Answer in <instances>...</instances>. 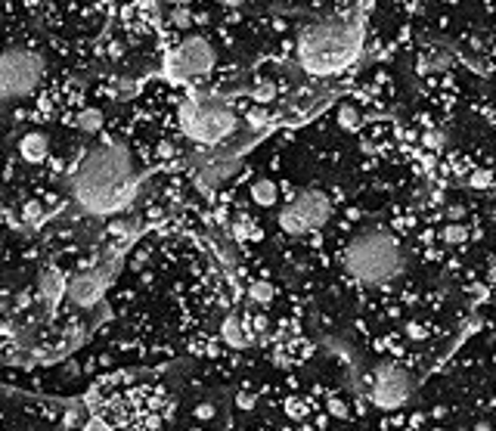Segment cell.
I'll list each match as a JSON object with an SVG mask.
<instances>
[{
    "mask_svg": "<svg viewBox=\"0 0 496 431\" xmlns=\"http://www.w3.org/2000/svg\"><path fill=\"white\" fill-rule=\"evenodd\" d=\"M69 189L75 202L90 214L118 211L134 196V168L130 152L121 143H99L81 158L69 177Z\"/></svg>",
    "mask_w": 496,
    "mask_h": 431,
    "instance_id": "6da1fadb",
    "label": "cell"
},
{
    "mask_svg": "<svg viewBox=\"0 0 496 431\" xmlns=\"http://www.w3.org/2000/svg\"><path fill=\"white\" fill-rule=\"evenodd\" d=\"M339 267L357 291H388L407 273V251L391 230L366 227L341 245Z\"/></svg>",
    "mask_w": 496,
    "mask_h": 431,
    "instance_id": "7a4b0ae2",
    "label": "cell"
},
{
    "mask_svg": "<svg viewBox=\"0 0 496 431\" xmlns=\"http://www.w3.org/2000/svg\"><path fill=\"white\" fill-rule=\"evenodd\" d=\"M357 50H360V28L357 22H345V19L314 22L298 37V62L314 78H329L348 69Z\"/></svg>",
    "mask_w": 496,
    "mask_h": 431,
    "instance_id": "3957f363",
    "label": "cell"
},
{
    "mask_svg": "<svg viewBox=\"0 0 496 431\" xmlns=\"http://www.w3.org/2000/svg\"><path fill=\"white\" fill-rule=\"evenodd\" d=\"M177 121L187 140L198 146H217L236 130V112L230 109L227 99L196 90L180 103Z\"/></svg>",
    "mask_w": 496,
    "mask_h": 431,
    "instance_id": "277c9868",
    "label": "cell"
},
{
    "mask_svg": "<svg viewBox=\"0 0 496 431\" xmlns=\"http://www.w3.org/2000/svg\"><path fill=\"white\" fill-rule=\"evenodd\" d=\"M335 211V202L326 189L320 187H307L301 192H295L292 198L286 202V208L280 211V233L292 236V239H301V236L320 233L323 227L329 223Z\"/></svg>",
    "mask_w": 496,
    "mask_h": 431,
    "instance_id": "5b68a950",
    "label": "cell"
},
{
    "mask_svg": "<svg viewBox=\"0 0 496 431\" xmlns=\"http://www.w3.org/2000/svg\"><path fill=\"white\" fill-rule=\"evenodd\" d=\"M416 391V379L403 363L385 360L366 373V400L379 413H400Z\"/></svg>",
    "mask_w": 496,
    "mask_h": 431,
    "instance_id": "8992f818",
    "label": "cell"
},
{
    "mask_svg": "<svg viewBox=\"0 0 496 431\" xmlns=\"http://www.w3.org/2000/svg\"><path fill=\"white\" fill-rule=\"evenodd\" d=\"M44 56L31 47H12L0 53V99L28 96L44 78Z\"/></svg>",
    "mask_w": 496,
    "mask_h": 431,
    "instance_id": "52a82bcc",
    "label": "cell"
},
{
    "mask_svg": "<svg viewBox=\"0 0 496 431\" xmlns=\"http://www.w3.org/2000/svg\"><path fill=\"white\" fill-rule=\"evenodd\" d=\"M214 62H217V53L205 37H187V41L177 44L164 56V69H168V75L174 81H189V78L211 75Z\"/></svg>",
    "mask_w": 496,
    "mask_h": 431,
    "instance_id": "ba28073f",
    "label": "cell"
},
{
    "mask_svg": "<svg viewBox=\"0 0 496 431\" xmlns=\"http://www.w3.org/2000/svg\"><path fill=\"white\" fill-rule=\"evenodd\" d=\"M109 276H112V270H105V264L103 267H96V270H90V273H81V276H75V280L69 282V301L71 304H81V307H90V304H96L99 298H103V291L105 286H109Z\"/></svg>",
    "mask_w": 496,
    "mask_h": 431,
    "instance_id": "9c48e42d",
    "label": "cell"
},
{
    "mask_svg": "<svg viewBox=\"0 0 496 431\" xmlns=\"http://www.w3.org/2000/svg\"><path fill=\"white\" fill-rule=\"evenodd\" d=\"M221 341L227 344V348H233V350L251 348V344H255V338H251L248 326H246V316H242V314L223 316V323H221Z\"/></svg>",
    "mask_w": 496,
    "mask_h": 431,
    "instance_id": "30bf717a",
    "label": "cell"
},
{
    "mask_svg": "<svg viewBox=\"0 0 496 431\" xmlns=\"http://www.w3.org/2000/svg\"><path fill=\"white\" fill-rule=\"evenodd\" d=\"M19 155H22V162H28V164L47 162V155H50L47 137L44 134H25L22 140H19Z\"/></svg>",
    "mask_w": 496,
    "mask_h": 431,
    "instance_id": "8fae6325",
    "label": "cell"
},
{
    "mask_svg": "<svg viewBox=\"0 0 496 431\" xmlns=\"http://www.w3.org/2000/svg\"><path fill=\"white\" fill-rule=\"evenodd\" d=\"M248 198L257 208H273V205L280 202V187H276V180H270V177H257L248 187Z\"/></svg>",
    "mask_w": 496,
    "mask_h": 431,
    "instance_id": "7c38bea8",
    "label": "cell"
},
{
    "mask_svg": "<svg viewBox=\"0 0 496 431\" xmlns=\"http://www.w3.org/2000/svg\"><path fill=\"white\" fill-rule=\"evenodd\" d=\"M438 239L447 245V248H465L468 242H472V227H468L465 221H450L441 227Z\"/></svg>",
    "mask_w": 496,
    "mask_h": 431,
    "instance_id": "4fadbf2b",
    "label": "cell"
},
{
    "mask_svg": "<svg viewBox=\"0 0 496 431\" xmlns=\"http://www.w3.org/2000/svg\"><path fill=\"white\" fill-rule=\"evenodd\" d=\"M276 289L270 280H251L248 282V301L255 304V307H270V304L276 301Z\"/></svg>",
    "mask_w": 496,
    "mask_h": 431,
    "instance_id": "5bb4252c",
    "label": "cell"
},
{
    "mask_svg": "<svg viewBox=\"0 0 496 431\" xmlns=\"http://www.w3.org/2000/svg\"><path fill=\"white\" fill-rule=\"evenodd\" d=\"M335 121H339L341 130H348V134H357V130L363 128V112L357 109L354 103H341L339 109H335Z\"/></svg>",
    "mask_w": 496,
    "mask_h": 431,
    "instance_id": "9a60e30c",
    "label": "cell"
},
{
    "mask_svg": "<svg viewBox=\"0 0 496 431\" xmlns=\"http://www.w3.org/2000/svg\"><path fill=\"white\" fill-rule=\"evenodd\" d=\"M75 124L84 130V134H96V130H103V124H105V115L99 109H81L78 112V118H75Z\"/></svg>",
    "mask_w": 496,
    "mask_h": 431,
    "instance_id": "2e32d148",
    "label": "cell"
},
{
    "mask_svg": "<svg viewBox=\"0 0 496 431\" xmlns=\"http://www.w3.org/2000/svg\"><path fill=\"white\" fill-rule=\"evenodd\" d=\"M493 183H496V174L490 168H472V174H468V187H472L474 192L490 189Z\"/></svg>",
    "mask_w": 496,
    "mask_h": 431,
    "instance_id": "e0dca14e",
    "label": "cell"
},
{
    "mask_svg": "<svg viewBox=\"0 0 496 431\" xmlns=\"http://www.w3.org/2000/svg\"><path fill=\"white\" fill-rule=\"evenodd\" d=\"M251 96H255V103H257V105H267V103H273V99H276V84L264 78V81H257V84H255V90H251Z\"/></svg>",
    "mask_w": 496,
    "mask_h": 431,
    "instance_id": "ac0fdd59",
    "label": "cell"
},
{
    "mask_svg": "<svg viewBox=\"0 0 496 431\" xmlns=\"http://www.w3.org/2000/svg\"><path fill=\"white\" fill-rule=\"evenodd\" d=\"M255 403H257V394L251 388H242L239 394H236V407L246 409V413H248V409H255Z\"/></svg>",
    "mask_w": 496,
    "mask_h": 431,
    "instance_id": "d6986e66",
    "label": "cell"
},
{
    "mask_svg": "<svg viewBox=\"0 0 496 431\" xmlns=\"http://www.w3.org/2000/svg\"><path fill=\"white\" fill-rule=\"evenodd\" d=\"M81 431H115V428H112L109 422L103 419V416H90V419L84 422V428H81Z\"/></svg>",
    "mask_w": 496,
    "mask_h": 431,
    "instance_id": "ffe728a7",
    "label": "cell"
},
{
    "mask_svg": "<svg viewBox=\"0 0 496 431\" xmlns=\"http://www.w3.org/2000/svg\"><path fill=\"white\" fill-rule=\"evenodd\" d=\"M41 214H44L41 202H28V205H25V221H28V223H41Z\"/></svg>",
    "mask_w": 496,
    "mask_h": 431,
    "instance_id": "44dd1931",
    "label": "cell"
},
{
    "mask_svg": "<svg viewBox=\"0 0 496 431\" xmlns=\"http://www.w3.org/2000/svg\"><path fill=\"white\" fill-rule=\"evenodd\" d=\"M189 22H193V12H189L187 6H177V12H174V25H180V28H187Z\"/></svg>",
    "mask_w": 496,
    "mask_h": 431,
    "instance_id": "7402d4cb",
    "label": "cell"
},
{
    "mask_svg": "<svg viewBox=\"0 0 496 431\" xmlns=\"http://www.w3.org/2000/svg\"><path fill=\"white\" fill-rule=\"evenodd\" d=\"M196 419H214V407H211V403H202V407H196Z\"/></svg>",
    "mask_w": 496,
    "mask_h": 431,
    "instance_id": "603a6c76",
    "label": "cell"
},
{
    "mask_svg": "<svg viewBox=\"0 0 496 431\" xmlns=\"http://www.w3.org/2000/svg\"><path fill=\"white\" fill-rule=\"evenodd\" d=\"M248 121L255 124V128H261V124L267 121V112H264V109H255V112H248Z\"/></svg>",
    "mask_w": 496,
    "mask_h": 431,
    "instance_id": "cb8c5ba5",
    "label": "cell"
},
{
    "mask_svg": "<svg viewBox=\"0 0 496 431\" xmlns=\"http://www.w3.org/2000/svg\"><path fill=\"white\" fill-rule=\"evenodd\" d=\"M164 3H174V6H187L189 0H164Z\"/></svg>",
    "mask_w": 496,
    "mask_h": 431,
    "instance_id": "d4e9b609",
    "label": "cell"
},
{
    "mask_svg": "<svg viewBox=\"0 0 496 431\" xmlns=\"http://www.w3.org/2000/svg\"><path fill=\"white\" fill-rule=\"evenodd\" d=\"M490 59H493V62H496V44H493V47H490Z\"/></svg>",
    "mask_w": 496,
    "mask_h": 431,
    "instance_id": "484cf974",
    "label": "cell"
},
{
    "mask_svg": "<svg viewBox=\"0 0 496 431\" xmlns=\"http://www.w3.org/2000/svg\"><path fill=\"white\" fill-rule=\"evenodd\" d=\"M493 187H496V183H493Z\"/></svg>",
    "mask_w": 496,
    "mask_h": 431,
    "instance_id": "4316f807",
    "label": "cell"
}]
</instances>
